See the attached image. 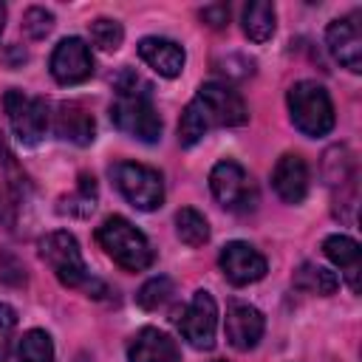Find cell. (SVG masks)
I'll return each mask as SVG.
<instances>
[{
  "label": "cell",
  "mask_w": 362,
  "mask_h": 362,
  "mask_svg": "<svg viewBox=\"0 0 362 362\" xmlns=\"http://www.w3.org/2000/svg\"><path fill=\"white\" fill-rule=\"evenodd\" d=\"M14 328H17V311L8 303H0V362L8 359Z\"/></svg>",
  "instance_id": "83f0119b"
},
{
  "label": "cell",
  "mask_w": 362,
  "mask_h": 362,
  "mask_svg": "<svg viewBox=\"0 0 362 362\" xmlns=\"http://www.w3.org/2000/svg\"><path fill=\"white\" fill-rule=\"evenodd\" d=\"M54 130L65 141L85 147L96 136V122L79 102H59L57 110H54Z\"/></svg>",
  "instance_id": "2e32d148"
},
{
  "label": "cell",
  "mask_w": 362,
  "mask_h": 362,
  "mask_svg": "<svg viewBox=\"0 0 362 362\" xmlns=\"http://www.w3.org/2000/svg\"><path fill=\"white\" fill-rule=\"evenodd\" d=\"M272 187L286 204H300L308 192V167L300 156L286 153L272 170Z\"/></svg>",
  "instance_id": "5bb4252c"
},
{
  "label": "cell",
  "mask_w": 362,
  "mask_h": 362,
  "mask_svg": "<svg viewBox=\"0 0 362 362\" xmlns=\"http://www.w3.org/2000/svg\"><path fill=\"white\" fill-rule=\"evenodd\" d=\"M178 331L187 339V345H192L195 351H209L215 345V331H218V305L212 300L209 291L198 288L189 303L184 305L181 317H178Z\"/></svg>",
  "instance_id": "ba28073f"
},
{
  "label": "cell",
  "mask_w": 362,
  "mask_h": 362,
  "mask_svg": "<svg viewBox=\"0 0 362 362\" xmlns=\"http://www.w3.org/2000/svg\"><path fill=\"white\" fill-rule=\"evenodd\" d=\"M263 328H266V320L263 314L249 305V303H229L226 308V320H223V331H226V339L235 351H252L260 337H263Z\"/></svg>",
  "instance_id": "4fadbf2b"
},
{
  "label": "cell",
  "mask_w": 362,
  "mask_h": 362,
  "mask_svg": "<svg viewBox=\"0 0 362 362\" xmlns=\"http://www.w3.org/2000/svg\"><path fill=\"white\" fill-rule=\"evenodd\" d=\"M175 235H178L181 243H187V246H204V243L209 240V223H206V218H204L198 209L184 206V209H178V215H175Z\"/></svg>",
  "instance_id": "7402d4cb"
},
{
  "label": "cell",
  "mask_w": 362,
  "mask_h": 362,
  "mask_svg": "<svg viewBox=\"0 0 362 362\" xmlns=\"http://www.w3.org/2000/svg\"><path fill=\"white\" fill-rule=\"evenodd\" d=\"M243 34L252 42H266L274 34V6L266 0H252L243 6Z\"/></svg>",
  "instance_id": "d6986e66"
},
{
  "label": "cell",
  "mask_w": 362,
  "mask_h": 362,
  "mask_svg": "<svg viewBox=\"0 0 362 362\" xmlns=\"http://www.w3.org/2000/svg\"><path fill=\"white\" fill-rule=\"evenodd\" d=\"M40 257L48 263V269L54 272V277L62 286L79 288V286L88 283V266H85L82 249H79L74 235H68V232H48L40 240Z\"/></svg>",
  "instance_id": "5b68a950"
},
{
  "label": "cell",
  "mask_w": 362,
  "mask_h": 362,
  "mask_svg": "<svg viewBox=\"0 0 362 362\" xmlns=\"http://www.w3.org/2000/svg\"><path fill=\"white\" fill-rule=\"evenodd\" d=\"M209 130H212V124H209L206 113H204L201 105L192 99V102L184 107V113H181V122H178V141H181L184 147H192V144H198Z\"/></svg>",
  "instance_id": "603a6c76"
},
{
  "label": "cell",
  "mask_w": 362,
  "mask_h": 362,
  "mask_svg": "<svg viewBox=\"0 0 362 362\" xmlns=\"http://www.w3.org/2000/svg\"><path fill=\"white\" fill-rule=\"evenodd\" d=\"M218 263H221L223 277L232 286H249V283L263 280V274H266V257L243 240L226 243L218 255Z\"/></svg>",
  "instance_id": "8fae6325"
},
{
  "label": "cell",
  "mask_w": 362,
  "mask_h": 362,
  "mask_svg": "<svg viewBox=\"0 0 362 362\" xmlns=\"http://www.w3.org/2000/svg\"><path fill=\"white\" fill-rule=\"evenodd\" d=\"M173 294H175L173 280L164 277V274H158V277H150V280L139 288L136 303H139L144 311H158V308H164V305L173 300Z\"/></svg>",
  "instance_id": "d4e9b609"
},
{
  "label": "cell",
  "mask_w": 362,
  "mask_h": 362,
  "mask_svg": "<svg viewBox=\"0 0 362 362\" xmlns=\"http://www.w3.org/2000/svg\"><path fill=\"white\" fill-rule=\"evenodd\" d=\"M93 209H96V181L93 175H79L76 189L59 201V212L74 218H88Z\"/></svg>",
  "instance_id": "44dd1931"
},
{
  "label": "cell",
  "mask_w": 362,
  "mask_h": 362,
  "mask_svg": "<svg viewBox=\"0 0 362 362\" xmlns=\"http://www.w3.org/2000/svg\"><path fill=\"white\" fill-rule=\"evenodd\" d=\"M294 286L303 288V291H308V294H322L325 297V294H334L337 291L339 277L331 269L320 266V263H300L297 272H294Z\"/></svg>",
  "instance_id": "ffe728a7"
},
{
  "label": "cell",
  "mask_w": 362,
  "mask_h": 362,
  "mask_svg": "<svg viewBox=\"0 0 362 362\" xmlns=\"http://www.w3.org/2000/svg\"><path fill=\"white\" fill-rule=\"evenodd\" d=\"M127 359L130 362H181V354L175 339H170L164 331L141 328L127 345Z\"/></svg>",
  "instance_id": "e0dca14e"
},
{
  "label": "cell",
  "mask_w": 362,
  "mask_h": 362,
  "mask_svg": "<svg viewBox=\"0 0 362 362\" xmlns=\"http://www.w3.org/2000/svg\"><path fill=\"white\" fill-rule=\"evenodd\" d=\"M110 178L116 189L127 198V204H133L141 212H153L164 201V181H161V173L153 167H144L136 161H119L110 167Z\"/></svg>",
  "instance_id": "277c9868"
},
{
  "label": "cell",
  "mask_w": 362,
  "mask_h": 362,
  "mask_svg": "<svg viewBox=\"0 0 362 362\" xmlns=\"http://www.w3.org/2000/svg\"><path fill=\"white\" fill-rule=\"evenodd\" d=\"M113 88H116V102L110 105L113 124L139 141H147V144L158 141L161 139V116L153 105L150 85L136 71L124 68L113 79Z\"/></svg>",
  "instance_id": "6da1fadb"
},
{
  "label": "cell",
  "mask_w": 362,
  "mask_h": 362,
  "mask_svg": "<svg viewBox=\"0 0 362 362\" xmlns=\"http://www.w3.org/2000/svg\"><path fill=\"white\" fill-rule=\"evenodd\" d=\"M201 20L212 28H223L226 20H229V6L226 3H212V6H204L201 8Z\"/></svg>",
  "instance_id": "f1b7e54d"
},
{
  "label": "cell",
  "mask_w": 362,
  "mask_h": 362,
  "mask_svg": "<svg viewBox=\"0 0 362 362\" xmlns=\"http://www.w3.org/2000/svg\"><path fill=\"white\" fill-rule=\"evenodd\" d=\"M325 42L331 57L348 68V71H362V25H359V14H348L334 20L325 28Z\"/></svg>",
  "instance_id": "7c38bea8"
},
{
  "label": "cell",
  "mask_w": 362,
  "mask_h": 362,
  "mask_svg": "<svg viewBox=\"0 0 362 362\" xmlns=\"http://www.w3.org/2000/svg\"><path fill=\"white\" fill-rule=\"evenodd\" d=\"M195 102L206 113L212 127H238L249 122V107L238 90H232L223 82H206L198 88Z\"/></svg>",
  "instance_id": "9c48e42d"
},
{
  "label": "cell",
  "mask_w": 362,
  "mask_h": 362,
  "mask_svg": "<svg viewBox=\"0 0 362 362\" xmlns=\"http://www.w3.org/2000/svg\"><path fill=\"white\" fill-rule=\"evenodd\" d=\"M139 57L158 76H167V79H175L184 71V62H187L184 48L173 40H164V37H144L139 42Z\"/></svg>",
  "instance_id": "9a60e30c"
},
{
  "label": "cell",
  "mask_w": 362,
  "mask_h": 362,
  "mask_svg": "<svg viewBox=\"0 0 362 362\" xmlns=\"http://www.w3.org/2000/svg\"><path fill=\"white\" fill-rule=\"evenodd\" d=\"M96 240L107 252V257H113V263H119L127 272H141V269H147L153 263V246H150V240L144 238V232H139L122 215L107 218L96 229Z\"/></svg>",
  "instance_id": "3957f363"
},
{
  "label": "cell",
  "mask_w": 362,
  "mask_h": 362,
  "mask_svg": "<svg viewBox=\"0 0 362 362\" xmlns=\"http://www.w3.org/2000/svg\"><path fill=\"white\" fill-rule=\"evenodd\" d=\"M288 116L294 122V127L303 133V136H311V139H320L325 133H331L334 127V105H331V96L322 85L311 82V79H303V82H294L288 88Z\"/></svg>",
  "instance_id": "7a4b0ae2"
},
{
  "label": "cell",
  "mask_w": 362,
  "mask_h": 362,
  "mask_svg": "<svg viewBox=\"0 0 362 362\" xmlns=\"http://www.w3.org/2000/svg\"><path fill=\"white\" fill-rule=\"evenodd\" d=\"M93 74V57L82 37H65L51 54V76L59 85H79L90 79Z\"/></svg>",
  "instance_id": "30bf717a"
},
{
  "label": "cell",
  "mask_w": 362,
  "mask_h": 362,
  "mask_svg": "<svg viewBox=\"0 0 362 362\" xmlns=\"http://www.w3.org/2000/svg\"><path fill=\"white\" fill-rule=\"evenodd\" d=\"M209 187L212 195L218 198L221 206L229 212H249L257 204V189L249 178V173L238 161H218L209 173Z\"/></svg>",
  "instance_id": "52a82bcc"
},
{
  "label": "cell",
  "mask_w": 362,
  "mask_h": 362,
  "mask_svg": "<svg viewBox=\"0 0 362 362\" xmlns=\"http://www.w3.org/2000/svg\"><path fill=\"white\" fill-rule=\"evenodd\" d=\"M51 28H54V14H51L48 8H42V6H31V8H25V14H23V31H25L31 40H42V37H48Z\"/></svg>",
  "instance_id": "4316f807"
},
{
  "label": "cell",
  "mask_w": 362,
  "mask_h": 362,
  "mask_svg": "<svg viewBox=\"0 0 362 362\" xmlns=\"http://www.w3.org/2000/svg\"><path fill=\"white\" fill-rule=\"evenodd\" d=\"M3 110H6V116H8V124H11L14 136H17L23 144H37V141L45 136L48 124H51V113H48L45 99L31 96V93H25V90H17V88L6 90V96H3Z\"/></svg>",
  "instance_id": "8992f818"
},
{
  "label": "cell",
  "mask_w": 362,
  "mask_h": 362,
  "mask_svg": "<svg viewBox=\"0 0 362 362\" xmlns=\"http://www.w3.org/2000/svg\"><path fill=\"white\" fill-rule=\"evenodd\" d=\"M322 252L345 274L348 286L354 291H359V272H362V249H359V243L354 238H348V235H328L322 240Z\"/></svg>",
  "instance_id": "ac0fdd59"
},
{
  "label": "cell",
  "mask_w": 362,
  "mask_h": 362,
  "mask_svg": "<svg viewBox=\"0 0 362 362\" xmlns=\"http://www.w3.org/2000/svg\"><path fill=\"white\" fill-rule=\"evenodd\" d=\"M3 17H6V8H3V3H0V34H3Z\"/></svg>",
  "instance_id": "f546056e"
},
{
  "label": "cell",
  "mask_w": 362,
  "mask_h": 362,
  "mask_svg": "<svg viewBox=\"0 0 362 362\" xmlns=\"http://www.w3.org/2000/svg\"><path fill=\"white\" fill-rule=\"evenodd\" d=\"M17 362H54V342L45 331L31 328L20 337Z\"/></svg>",
  "instance_id": "cb8c5ba5"
},
{
  "label": "cell",
  "mask_w": 362,
  "mask_h": 362,
  "mask_svg": "<svg viewBox=\"0 0 362 362\" xmlns=\"http://www.w3.org/2000/svg\"><path fill=\"white\" fill-rule=\"evenodd\" d=\"M90 40L102 51H116L124 40V28H122V23H116L110 17H99L90 23Z\"/></svg>",
  "instance_id": "484cf974"
}]
</instances>
